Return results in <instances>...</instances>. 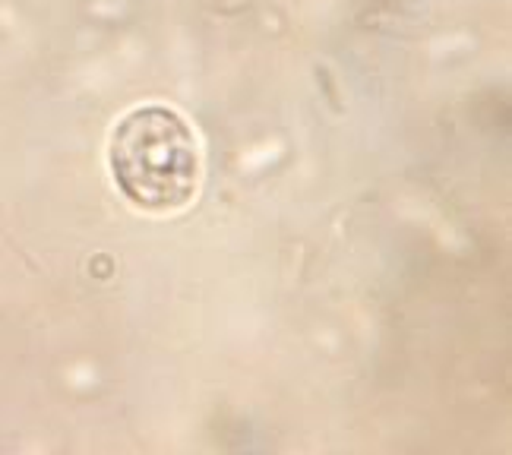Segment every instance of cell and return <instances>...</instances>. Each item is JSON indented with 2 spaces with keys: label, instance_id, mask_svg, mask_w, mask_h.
Instances as JSON below:
<instances>
[{
  "label": "cell",
  "instance_id": "cell-1",
  "mask_svg": "<svg viewBox=\"0 0 512 455\" xmlns=\"http://www.w3.org/2000/svg\"><path fill=\"white\" fill-rule=\"evenodd\" d=\"M114 184L143 212H177L200 190V143L181 111L140 105L117 117L108 140Z\"/></svg>",
  "mask_w": 512,
  "mask_h": 455
}]
</instances>
